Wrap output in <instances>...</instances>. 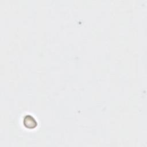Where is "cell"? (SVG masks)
<instances>
[{"instance_id": "1", "label": "cell", "mask_w": 147, "mask_h": 147, "mask_svg": "<svg viewBox=\"0 0 147 147\" xmlns=\"http://www.w3.org/2000/svg\"><path fill=\"white\" fill-rule=\"evenodd\" d=\"M22 123L24 126L28 129H33L36 128L38 125L37 121L33 116L29 114L25 115L23 118Z\"/></svg>"}]
</instances>
